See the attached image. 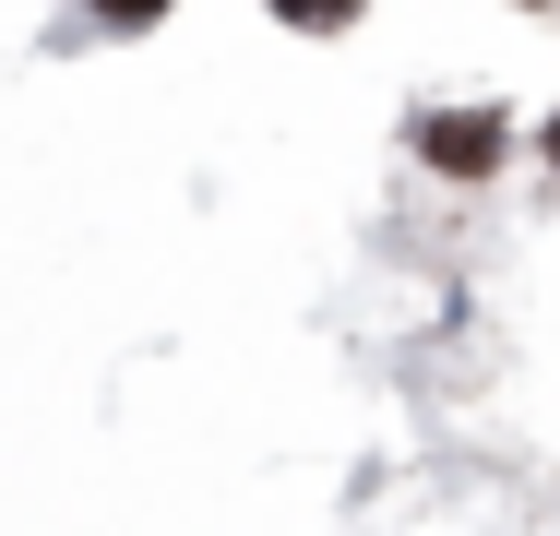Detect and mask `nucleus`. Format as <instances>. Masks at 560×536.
<instances>
[{
	"label": "nucleus",
	"mask_w": 560,
	"mask_h": 536,
	"mask_svg": "<svg viewBox=\"0 0 560 536\" xmlns=\"http://www.w3.org/2000/svg\"><path fill=\"white\" fill-rule=\"evenodd\" d=\"M406 143H418V167L430 179H501L513 167V107H489V96H453V107H406Z\"/></svg>",
	"instance_id": "nucleus-1"
},
{
	"label": "nucleus",
	"mask_w": 560,
	"mask_h": 536,
	"mask_svg": "<svg viewBox=\"0 0 560 536\" xmlns=\"http://www.w3.org/2000/svg\"><path fill=\"white\" fill-rule=\"evenodd\" d=\"M537 167H549V179H560V107H549V119H537Z\"/></svg>",
	"instance_id": "nucleus-4"
},
{
	"label": "nucleus",
	"mask_w": 560,
	"mask_h": 536,
	"mask_svg": "<svg viewBox=\"0 0 560 536\" xmlns=\"http://www.w3.org/2000/svg\"><path fill=\"white\" fill-rule=\"evenodd\" d=\"M167 12H179V0H84V24H96V36H155Z\"/></svg>",
	"instance_id": "nucleus-3"
},
{
	"label": "nucleus",
	"mask_w": 560,
	"mask_h": 536,
	"mask_svg": "<svg viewBox=\"0 0 560 536\" xmlns=\"http://www.w3.org/2000/svg\"><path fill=\"white\" fill-rule=\"evenodd\" d=\"M513 12H560V0H513Z\"/></svg>",
	"instance_id": "nucleus-5"
},
{
	"label": "nucleus",
	"mask_w": 560,
	"mask_h": 536,
	"mask_svg": "<svg viewBox=\"0 0 560 536\" xmlns=\"http://www.w3.org/2000/svg\"><path fill=\"white\" fill-rule=\"evenodd\" d=\"M262 12H275L287 36H346V24L370 12V0H262Z\"/></svg>",
	"instance_id": "nucleus-2"
}]
</instances>
